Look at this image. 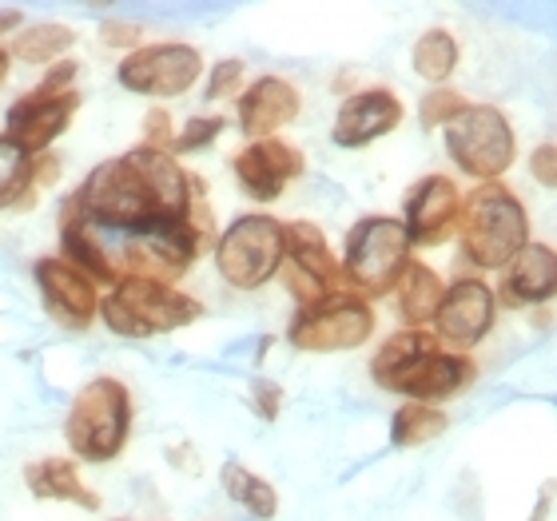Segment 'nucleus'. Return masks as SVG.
I'll use <instances>...</instances> for the list:
<instances>
[{"label":"nucleus","mask_w":557,"mask_h":521,"mask_svg":"<svg viewBox=\"0 0 557 521\" xmlns=\"http://www.w3.org/2000/svg\"><path fill=\"white\" fill-rule=\"evenodd\" d=\"M374 383L410 402H446L478 379V367L462 350H442L430 331H398L379 347L371 362Z\"/></svg>","instance_id":"f257e3e1"},{"label":"nucleus","mask_w":557,"mask_h":521,"mask_svg":"<svg viewBox=\"0 0 557 521\" xmlns=\"http://www.w3.org/2000/svg\"><path fill=\"white\" fill-rule=\"evenodd\" d=\"M69 208L81 215L84 223H100L112 232H144L148 223L168 220L151 196V184L139 172L136 156H116L104 160L76 191L69 196ZM191 215V211H187Z\"/></svg>","instance_id":"f03ea898"},{"label":"nucleus","mask_w":557,"mask_h":521,"mask_svg":"<svg viewBox=\"0 0 557 521\" xmlns=\"http://www.w3.org/2000/svg\"><path fill=\"white\" fill-rule=\"evenodd\" d=\"M458 244L474 266L502 271L530 244V220H525L522 199L506 184L474 187L458 208Z\"/></svg>","instance_id":"7ed1b4c3"},{"label":"nucleus","mask_w":557,"mask_h":521,"mask_svg":"<svg viewBox=\"0 0 557 521\" xmlns=\"http://www.w3.org/2000/svg\"><path fill=\"white\" fill-rule=\"evenodd\" d=\"M132 434V390L120 379H92L72 398L64 438L81 462H112L124 454Z\"/></svg>","instance_id":"20e7f679"},{"label":"nucleus","mask_w":557,"mask_h":521,"mask_svg":"<svg viewBox=\"0 0 557 521\" xmlns=\"http://www.w3.org/2000/svg\"><path fill=\"white\" fill-rule=\"evenodd\" d=\"M203 302H196L184 290L148 278H120L116 290L100 299V319L120 338H156L172 335L180 326L199 323Z\"/></svg>","instance_id":"39448f33"},{"label":"nucleus","mask_w":557,"mask_h":521,"mask_svg":"<svg viewBox=\"0 0 557 521\" xmlns=\"http://www.w3.org/2000/svg\"><path fill=\"white\" fill-rule=\"evenodd\" d=\"M410 239L403 220L391 215H362L347 232L343 244V278H347L359 299H383L398 283V275L410 263Z\"/></svg>","instance_id":"423d86ee"},{"label":"nucleus","mask_w":557,"mask_h":521,"mask_svg":"<svg viewBox=\"0 0 557 521\" xmlns=\"http://www.w3.org/2000/svg\"><path fill=\"white\" fill-rule=\"evenodd\" d=\"M371 335H374V311L371 302L359 299L355 290H326L314 302L299 307V314L287 326L290 347L311 350V355L355 350Z\"/></svg>","instance_id":"0eeeda50"},{"label":"nucleus","mask_w":557,"mask_h":521,"mask_svg":"<svg viewBox=\"0 0 557 521\" xmlns=\"http://www.w3.org/2000/svg\"><path fill=\"white\" fill-rule=\"evenodd\" d=\"M442 139H446V151L458 163V172L474 175L482 184H498V175L510 172L513 156H518L510 120L490 104H470L462 116L442 128Z\"/></svg>","instance_id":"6e6552de"},{"label":"nucleus","mask_w":557,"mask_h":521,"mask_svg":"<svg viewBox=\"0 0 557 521\" xmlns=\"http://www.w3.org/2000/svg\"><path fill=\"white\" fill-rule=\"evenodd\" d=\"M215 266L235 290H259L283 266V223L271 215H239L215 239Z\"/></svg>","instance_id":"1a4fd4ad"},{"label":"nucleus","mask_w":557,"mask_h":521,"mask_svg":"<svg viewBox=\"0 0 557 521\" xmlns=\"http://www.w3.org/2000/svg\"><path fill=\"white\" fill-rule=\"evenodd\" d=\"M199 72H203V57L196 48L180 45V40H160V45H144L120 60L116 80L136 96L172 100L199 80Z\"/></svg>","instance_id":"9d476101"},{"label":"nucleus","mask_w":557,"mask_h":521,"mask_svg":"<svg viewBox=\"0 0 557 521\" xmlns=\"http://www.w3.org/2000/svg\"><path fill=\"white\" fill-rule=\"evenodd\" d=\"M494 290L482 278H458L442 290V302L434 311V338L446 347H478L494 326Z\"/></svg>","instance_id":"9b49d317"},{"label":"nucleus","mask_w":557,"mask_h":521,"mask_svg":"<svg viewBox=\"0 0 557 521\" xmlns=\"http://www.w3.org/2000/svg\"><path fill=\"white\" fill-rule=\"evenodd\" d=\"M76 108H81V92L76 88H69V92H36L33 88V92L21 96L9 108V120H4L9 132L4 136L21 151H28V156H45L48 144L72 124Z\"/></svg>","instance_id":"f8f14e48"},{"label":"nucleus","mask_w":557,"mask_h":521,"mask_svg":"<svg viewBox=\"0 0 557 521\" xmlns=\"http://www.w3.org/2000/svg\"><path fill=\"white\" fill-rule=\"evenodd\" d=\"M458 208H462V191L450 175H422L414 187L407 191V239L410 247H434L442 239H450V232L458 227Z\"/></svg>","instance_id":"ddd939ff"},{"label":"nucleus","mask_w":557,"mask_h":521,"mask_svg":"<svg viewBox=\"0 0 557 521\" xmlns=\"http://www.w3.org/2000/svg\"><path fill=\"white\" fill-rule=\"evenodd\" d=\"M36 287H40V299H45V311L52 314V323H60L64 331H88L92 319L100 314V295L81 271H72L64 259L48 256L36 259L33 266Z\"/></svg>","instance_id":"4468645a"},{"label":"nucleus","mask_w":557,"mask_h":521,"mask_svg":"<svg viewBox=\"0 0 557 521\" xmlns=\"http://www.w3.org/2000/svg\"><path fill=\"white\" fill-rule=\"evenodd\" d=\"M302 151L283 144V139H256V144H247L244 151H235L232 160V172L239 179L247 196L259 199V203H271L287 191L290 179H299L302 175Z\"/></svg>","instance_id":"2eb2a0df"},{"label":"nucleus","mask_w":557,"mask_h":521,"mask_svg":"<svg viewBox=\"0 0 557 521\" xmlns=\"http://www.w3.org/2000/svg\"><path fill=\"white\" fill-rule=\"evenodd\" d=\"M398 124H403V100L386 88H367V92H355L343 100L331 139L338 148H367L374 139L391 136Z\"/></svg>","instance_id":"dca6fc26"},{"label":"nucleus","mask_w":557,"mask_h":521,"mask_svg":"<svg viewBox=\"0 0 557 521\" xmlns=\"http://www.w3.org/2000/svg\"><path fill=\"white\" fill-rule=\"evenodd\" d=\"M299 104H302L299 88H295L290 80H283V76H259V80L239 96L235 112H239V128H244V136L271 139L278 128L295 124Z\"/></svg>","instance_id":"f3484780"},{"label":"nucleus","mask_w":557,"mask_h":521,"mask_svg":"<svg viewBox=\"0 0 557 521\" xmlns=\"http://www.w3.org/2000/svg\"><path fill=\"white\" fill-rule=\"evenodd\" d=\"M557 290V256L549 244H525L510 263L502 266V290L494 299L502 307H537Z\"/></svg>","instance_id":"a211bd4d"},{"label":"nucleus","mask_w":557,"mask_h":521,"mask_svg":"<svg viewBox=\"0 0 557 521\" xmlns=\"http://www.w3.org/2000/svg\"><path fill=\"white\" fill-rule=\"evenodd\" d=\"M283 263H287L290 271H299L302 278H311L314 287L347 290L343 263H338V256L326 247V235L319 232L311 220H299L283 227Z\"/></svg>","instance_id":"6ab92c4d"},{"label":"nucleus","mask_w":557,"mask_h":521,"mask_svg":"<svg viewBox=\"0 0 557 521\" xmlns=\"http://www.w3.org/2000/svg\"><path fill=\"white\" fill-rule=\"evenodd\" d=\"M24 482L40 501H72L81 510H100V494L84 486L72 458H40V462L24 466Z\"/></svg>","instance_id":"aec40b11"},{"label":"nucleus","mask_w":557,"mask_h":521,"mask_svg":"<svg viewBox=\"0 0 557 521\" xmlns=\"http://www.w3.org/2000/svg\"><path fill=\"white\" fill-rule=\"evenodd\" d=\"M442 290H446V283L438 278V271L410 259L407 271L398 275L395 290H391L407 331H422V323L434 319V311H438V302H442Z\"/></svg>","instance_id":"412c9836"},{"label":"nucleus","mask_w":557,"mask_h":521,"mask_svg":"<svg viewBox=\"0 0 557 521\" xmlns=\"http://www.w3.org/2000/svg\"><path fill=\"white\" fill-rule=\"evenodd\" d=\"M60 251H64V263L72 271H81L88 283H120V271L112 266V259L100 251L92 235H88V223L84 220H64L60 223Z\"/></svg>","instance_id":"4be33fe9"},{"label":"nucleus","mask_w":557,"mask_h":521,"mask_svg":"<svg viewBox=\"0 0 557 521\" xmlns=\"http://www.w3.org/2000/svg\"><path fill=\"white\" fill-rule=\"evenodd\" d=\"M223 489H227V498L235 501V506H244L247 513L256 521H271L278 513V494L271 482H263L259 474H251L247 466L239 462H227L223 466Z\"/></svg>","instance_id":"5701e85b"},{"label":"nucleus","mask_w":557,"mask_h":521,"mask_svg":"<svg viewBox=\"0 0 557 521\" xmlns=\"http://www.w3.org/2000/svg\"><path fill=\"white\" fill-rule=\"evenodd\" d=\"M410 64H414V72L422 80L442 88V84L454 76V69H458V40H454L446 28H430V33L418 36L414 48H410Z\"/></svg>","instance_id":"b1692460"},{"label":"nucleus","mask_w":557,"mask_h":521,"mask_svg":"<svg viewBox=\"0 0 557 521\" xmlns=\"http://www.w3.org/2000/svg\"><path fill=\"white\" fill-rule=\"evenodd\" d=\"M446 426H450V418L442 414L438 406L407 402L391 418V442H395L398 450H414V446H426L438 434H446Z\"/></svg>","instance_id":"393cba45"},{"label":"nucleus","mask_w":557,"mask_h":521,"mask_svg":"<svg viewBox=\"0 0 557 521\" xmlns=\"http://www.w3.org/2000/svg\"><path fill=\"white\" fill-rule=\"evenodd\" d=\"M76 45V33H72L69 24H33V28H24L16 36V45L12 52L28 64H57L64 60V52Z\"/></svg>","instance_id":"a878e982"},{"label":"nucleus","mask_w":557,"mask_h":521,"mask_svg":"<svg viewBox=\"0 0 557 521\" xmlns=\"http://www.w3.org/2000/svg\"><path fill=\"white\" fill-rule=\"evenodd\" d=\"M24 191H33V156L0 136V208L24 203Z\"/></svg>","instance_id":"bb28decb"},{"label":"nucleus","mask_w":557,"mask_h":521,"mask_svg":"<svg viewBox=\"0 0 557 521\" xmlns=\"http://www.w3.org/2000/svg\"><path fill=\"white\" fill-rule=\"evenodd\" d=\"M470 108L462 92H454V88H430L422 96V104H418V120L426 124V128H446L450 120H458Z\"/></svg>","instance_id":"cd10ccee"},{"label":"nucleus","mask_w":557,"mask_h":521,"mask_svg":"<svg viewBox=\"0 0 557 521\" xmlns=\"http://www.w3.org/2000/svg\"><path fill=\"white\" fill-rule=\"evenodd\" d=\"M223 136V120L220 116H191L184 124V132H175L172 139V156H191V151H203L208 144Z\"/></svg>","instance_id":"c85d7f7f"},{"label":"nucleus","mask_w":557,"mask_h":521,"mask_svg":"<svg viewBox=\"0 0 557 521\" xmlns=\"http://www.w3.org/2000/svg\"><path fill=\"white\" fill-rule=\"evenodd\" d=\"M244 60H220L208 76V100H223V96L239 92V84H244Z\"/></svg>","instance_id":"c756f323"},{"label":"nucleus","mask_w":557,"mask_h":521,"mask_svg":"<svg viewBox=\"0 0 557 521\" xmlns=\"http://www.w3.org/2000/svg\"><path fill=\"white\" fill-rule=\"evenodd\" d=\"M251 410H256L263 422H275L278 410H283V390H278V383H271V379H251Z\"/></svg>","instance_id":"7c9ffc66"},{"label":"nucleus","mask_w":557,"mask_h":521,"mask_svg":"<svg viewBox=\"0 0 557 521\" xmlns=\"http://www.w3.org/2000/svg\"><path fill=\"white\" fill-rule=\"evenodd\" d=\"M139 36H144V28H139V24H120V21L100 24V40H104L108 48H128V52H136Z\"/></svg>","instance_id":"2f4dec72"},{"label":"nucleus","mask_w":557,"mask_h":521,"mask_svg":"<svg viewBox=\"0 0 557 521\" xmlns=\"http://www.w3.org/2000/svg\"><path fill=\"white\" fill-rule=\"evenodd\" d=\"M530 172L542 187H557V148L554 144H542V148L530 156Z\"/></svg>","instance_id":"473e14b6"},{"label":"nucleus","mask_w":557,"mask_h":521,"mask_svg":"<svg viewBox=\"0 0 557 521\" xmlns=\"http://www.w3.org/2000/svg\"><path fill=\"white\" fill-rule=\"evenodd\" d=\"M148 148H160V151H172V139H175V132H172V116L168 112H148Z\"/></svg>","instance_id":"72a5a7b5"},{"label":"nucleus","mask_w":557,"mask_h":521,"mask_svg":"<svg viewBox=\"0 0 557 521\" xmlns=\"http://www.w3.org/2000/svg\"><path fill=\"white\" fill-rule=\"evenodd\" d=\"M76 72H81V69H76V60H57V69L36 84V92H69L72 80H76Z\"/></svg>","instance_id":"f704fd0d"},{"label":"nucleus","mask_w":557,"mask_h":521,"mask_svg":"<svg viewBox=\"0 0 557 521\" xmlns=\"http://www.w3.org/2000/svg\"><path fill=\"white\" fill-rule=\"evenodd\" d=\"M21 9H0V33H9V28H21Z\"/></svg>","instance_id":"c9c22d12"},{"label":"nucleus","mask_w":557,"mask_h":521,"mask_svg":"<svg viewBox=\"0 0 557 521\" xmlns=\"http://www.w3.org/2000/svg\"><path fill=\"white\" fill-rule=\"evenodd\" d=\"M9 64H12V57L0 48V84H4V76H9Z\"/></svg>","instance_id":"e433bc0d"}]
</instances>
